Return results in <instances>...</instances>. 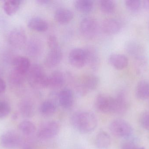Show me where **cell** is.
<instances>
[{
	"instance_id": "1",
	"label": "cell",
	"mask_w": 149,
	"mask_h": 149,
	"mask_svg": "<svg viewBox=\"0 0 149 149\" xmlns=\"http://www.w3.org/2000/svg\"><path fill=\"white\" fill-rule=\"evenodd\" d=\"M73 127L82 134H88L95 130L98 121L93 113L87 111H80L74 113L71 118Z\"/></svg>"
},
{
	"instance_id": "2",
	"label": "cell",
	"mask_w": 149,
	"mask_h": 149,
	"mask_svg": "<svg viewBox=\"0 0 149 149\" xmlns=\"http://www.w3.org/2000/svg\"><path fill=\"white\" fill-rule=\"evenodd\" d=\"M29 83L33 88L42 89L48 87L49 76H47L42 67L37 64L31 66L27 74Z\"/></svg>"
},
{
	"instance_id": "3",
	"label": "cell",
	"mask_w": 149,
	"mask_h": 149,
	"mask_svg": "<svg viewBox=\"0 0 149 149\" xmlns=\"http://www.w3.org/2000/svg\"><path fill=\"white\" fill-rule=\"evenodd\" d=\"M109 128L113 134L119 138H128L132 133L130 124L122 119L114 120L110 123Z\"/></svg>"
},
{
	"instance_id": "4",
	"label": "cell",
	"mask_w": 149,
	"mask_h": 149,
	"mask_svg": "<svg viewBox=\"0 0 149 149\" xmlns=\"http://www.w3.org/2000/svg\"><path fill=\"white\" fill-rule=\"evenodd\" d=\"M99 83V79L97 76L93 74L85 75L77 84V93L81 96L86 95L88 92L95 90Z\"/></svg>"
},
{
	"instance_id": "5",
	"label": "cell",
	"mask_w": 149,
	"mask_h": 149,
	"mask_svg": "<svg viewBox=\"0 0 149 149\" xmlns=\"http://www.w3.org/2000/svg\"><path fill=\"white\" fill-rule=\"evenodd\" d=\"M60 126L54 121L47 122L42 124L38 130L37 135L40 140H46L55 137L59 133Z\"/></svg>"
},
{
	"instance_id": "6",
	"label": "cell",
	"mask_w": 149,
	"mask_h": 149,
	"mask_svg": "<svg viewBox=\"0 0 149 149\" xmlns=\"http://www.w3.org/2000/svg\"><path fill=\"white\" fill-rule=\"evenodd\" d=\"M21 142L22 138L20 135L14 130L5 132L0 138L1 146L4 148H15L20 145Z\"/></svg>"
},
{
	"instance_id": "7",
	"label": "cell",
	"mask_w": 149,
	"mask_h": 149,
	"mask_svg": "<svg viewBox=\"0 0 149 149\" xmlns=\"http://www.w3.org/2000/svg\"><path fill=\"white\" fill-rule=\"evenodd\" d=\"M80 28L81 33L85 37L93 38L97 34L98 24L94 18L88 17L81 20Z\"/></svg>"
},
{
	"instance_id": "8",
	"label": "cell",
	"mask_w": 149,
	"mask_h": 149,
	"mask_svg": "<svg viewBox=\"0 0 149 149\" xmlns=\"http://www.w3.org/2000/svg\"><path fill=\"white\" fill-rule=\"evenodd\" d=\"M95 106L100 112L109 113L113 112L114 98L103 94H99L95 99Z\"/></svg>"
},
{
	"instance_id": "9",
	"label": "cell",
	"mask_w": 149,
	"mask_h": 149,
	"mask_svg": "<svg viewBox=\"0 0 149 149\" xmlns=\"http://www.w3.org/2000/svg\"><path fill=\"white\" fill-rule=\"evenodd\" d=\"M69 61L72 66L81 68L86 64V53L85 49L74 48L69 54Z\"/></svg>"
},
{
	"instance_id": "10",
	"label": "cell",
	"mask_w": 149,
	"mask_h": 149,
	"mask_svg": "<svg viewBox=\"0 0 149 149\" xmlns=\"http://www.w3.org/2000/svg\"><path fill=\"white\" fill-rule=\"evenodd\" d=\"M63 57V53L60 46L50 49L45 59V64L49 68H53L57 65Z\"/></svg>"
},
{
	"instance_id": "11",
	"label": "cell",
	"mask_w": 149,
	"mask_h": 149,
	"mask_svg": "<svg viewBox=\"0 0 149 149\" xmlns=\"http://www.w3.org/2000/svg\"><path fill=\"white\" fill-rule=\"evenodd\" d=\"M85 49L86 53V64L92 70H98L100 63L98 50L93 46H88Z\"/></svg>"
},
{
	"instance_id": "12",
	"label": "cell",
	"mask_w": 149,
	"mask_h": 149,
	"mask_svg": "<svg viewBox=\"0 0 149 149\" xmlns=\"http://www.w3.org/2000/svg\"><path fill=\"white\" fill-rule=\"evenodd\" d=\"M58 103L64 108L68 109L74 103V94L70 88H65L58 94Z\"/></svg>"
},
{
	"instance_id": "13",
	"label": "cell",
	"mask_w": 149,
	"mask_h": 149,
	"mask_svg": "<svg viewBox=\"0 0 149 149\" xmlns=\"http://www.w3.org/2000/svg\"><path fill=\"white\" fill-rule=\"evenodd\" d=\"M13 70L23 75H27L31 65L29 59L24 57H17L13 61Z\"/></svg>"
},
{
	"instance_id": "14",
	"label": "cell",
	"mask_w": 149,
	"mask_h": 149,
	"mask_svg": "<svg viewBox=\"0 0 149 149\" xmlns=\"http://www.w3.org/2000/svg\"><path fill=\"white\" fill-rule=\"evenodd\" d=\"M58 101L54 99H50L43 102L39 108V111L44 116H50L53 115L56 111Z\"/></svg>"
},
{
	"instance_id": "15",
	"label": "cell",
	"mask_w": 149,
	"mask_h": 149,
	"mask_svg": "<svg viewBox=\"0 0 149 149\" xmlns=\"http://www.w3.org/2000/svg\"><path fill=\"white\" fill-rule=\"evenodd\" d=\"M128 102L125 94L120 92L114 98V108L113 113L117 114H123L127 109Z\"/></svg>"
},
{
	"instance_id": "16",
	"label": "cell",
	"mask_w": 149,
	"mask_h": 149,
	"mask_svg": "<svg viewBox=\"0 0 149 149\" xmlns=\"http://www.w3.org/2000/svg\"><path fill=\"white\" fill-rule=\"evenodd\" d=\"M9 39L12 45L15 46H22L26 42V34L22 29H15L10 32Z\"/></svg>"
},
{
	"instance_id": "17",
	"label": "cell",
	"mask_w": 149,
	"mask_h": 149,
	"mask_svg": "<svg viewBox=\"0 0 149 149\" xmlns=\"http://www.w3.org/2000/svg\"><path fill=\"white\" fill-rule=\"evenodd\" d=\"M109 61L110 64L118 70H122L127 66L128 59L123 54L114 53L109 56Z\"/></svg>"
},
{
	"instance_id": "18",
	"label": "cell",
	"mask_w": 149,
	"mask_h": 149,
	"mask_svg": "<svg viewBox=\"0 0 149 149\" xmlns=\"http://www.w3.org/2000/svg\"><path fill=\"white\" fill-rule=\"evenodd\" d=\"M102 29L106 34L113 35L116 34L121 29V24L119 21L114 18H107L102 24Z\"/></svg>"
},
{
	"instance_id": "19",
	"label": "cell",
	"mask_w": 149,
	"mask_h": 149,
	"mask_svg": "<svg viewBox=\"0 0 149 149\" xmlns=\"http://www.w3.org/2000/svg\"><path fill=\"white\" fill-rule=\"evenodd\" d=\"M73 12L69 9L60 8L56 10L54 14L55 20L61 24L69 23L73 19Z\"/></svg>"
},
{
	"instance_id": "20",
	"label": "cell",
	"mask_w": 149,
	"mask_h": 149,
	"mask_svg": "<svg viewBox=\"0 0 149 149\" xmlns=\"http://www.w3.org/2000/svg\"><path fill=\"white\" fill-rule=\"evenodd\" d=\"M64 83V77L60 71H54L49 76L48 87L52 89H58L63 86Z\"/></svg>"
},
{
	"instance_id": "21",
	"label": "cell",
	"mask_w": 149,
	"mask_h": 149,
	"mask_svg": "<svg viewBox=\"0 0 149 149\" xmlns=\"http://www.w3.org/2000/svg\"><path fill=\"white\" fill-rule=\"evenodd\" d=\"M136 95L139 99H147L149 98V81L143 80L138 82L136 88Z\"/></svg>"
},
{
	"instance_id": "22",
	"label": "cell",
	"mask_w": 149,
	"mask_h": 149,
	"mask_svg": "<svg viewBox=\"0 0 149 149\" xmlns=\"http://www.w3.org/2000/svg\"><path fill=\"white\" fill-rule=\"evenodd\" d=\"M19 109L22 116L25 118H31L35 114V106L30 101H22L19 104Z\"/></svg>"
},
{
	"instance_id": "23",
	"label": "cell",
	"mask_w": 149,
	"mask_h": 149,
	"mask_svg": "<svg viewBox=\"0 0 149 149\" xmlns=\"http://www.w3.org/2000/svg\"><path fill=\"white\" fill-rule=\"evenodd\" d=\"M28 26L31 29L42 32L47 30L49 25L46 21L42 18L35 17L30 20L28 23Z\"/></svg>"
},
{
	"instance_id": "24",
	"label": "cell",
	"mask_w": 149,
	"mask_h": 149,
	"mask_svg": "<svg viewBox=\"0 0 149 149\" xmlns=\"http://www.w3.org/2000/svg\"><path fill=\"white\" fill-rule=\"evenodd\" d=\"M111 144L109 135L105 131H101L97 134L95 139V145L98 148H108Z\"/></svg>"
},
{
	"instance_id": "25",
	"label": "cell",
	"mask_w": 149,
	"mask_h": 149,
	"mask_svg": "<svg viewBox=\"0 0 149 149\" xmlns=\"http://www.w3.org/2000/svg\"><path fill=\"white\" fill-rule=\"evenodd\" d=\"M22 2L19 0L5 1L3 6L4 12L8 15H13L18 11Z\"/></svg>"
},
{
	"instance_id": "26",
	"label": "cell",
	"mask_w": 149,
	"mask_h": 149,
	"mask_svg": "<svg viewBox=\"0 0 149 149\" xmlns=\"http://www.w3.org/2000/svg\"><path fill=\"white\" fill-rule=\"evenodd\" d=\"M74 4L79 11L82 13H88L93 9L94 3L91 0H77L74 1Z\"/></svg>"
},
{
	"instance_id": "27",
	"label": "cell",
	"mask_w": 149,
	"mask_h": 149,
	"mask_svg": "<svg viewBox=\"0 0 149 149\" xmlns=\"http://www.w3.org/2000/svg\"><path fill=\"white\" fill-rule=\"evenodd\" d=\"M18 129L21 133L26 136H31L36 131L35 124L29 121H24L19 124Z\"/></svg>"
},
{
	"instance_id": "28",
	"label": "cell",
	"mask_w": 149,
	"mask_h": 149,
	"mask_svg": "<svg viewBox=\"0 0 149 149\" xmlns=\"http://www.w3.org/2000/svg\"><path fill=\"white\" fill-rule=\"evenodd\" d=\"M100 6L102 11L107 14L113 13L116 8L115 3L112 0H102Z\"/></svg>"
},
{
	"instance_id": "29",
	"label": "cell",
	"mask_w": 149,
	"mask_h": 149,
	"mask_svg": "<svg viewBox=\"0 0 149 149\" xmlns=\"http://www.w3.org/2000/svg\"><path fill=\"white\" fill-rule=\"evenodd\" d=\"M126 49L130 54L136 57L138 59H141V55L142 49L138 44L134 42H130L127 45Z\"/></svg>"
},
{
	"instance_id": "30",
	"label": "cell",
	"mask_w": 149,
	"mask_h": 149,
	"mask_svg": "<svg viewBox=\"0 0 149 149\" xmlns=\"http://www.w3.org/2000/svg\"><path fill=\"white\" fill-rule=\"evenodd\" d=\"M27 75H23L13 70L10 75V80L12 84L19 85L23 83Z\"/></svg>"
},
{
	"instance_id": "31",
	"label": "cell",
	"mask_w": 149,
	"mask_h": 149,
	"mask_svg": "<svg viewBox=\"0 0 149 149\" xmlns=\"http://www.w3.org/2000/svg\"><path fill=\"white\" fill-rule=\"evenodd\" d=\"M11 108L9 104L4 101H0V119H4L8 116Z\"/></svg>"
},
{
	"instance_id": "32",
	"label": "cell",
	"mask_w": 149,
	"mask_h": 149,
	"mask_svg": "<svg viewBox=\"0 0 149 149\" xmlns=\"http://www.w3.org/2000/svg\"><path fill=\"white\" fill-rule=\"evenodd\" d=\"M125 4L128 9L132 12L138 11L141 5V1L138 0H127L125 1Z\"/></svg>"
},
{
	"instance_id": "33",
	"label": "cell",
	"mask_w": 149,
	"mask_h": 149,
	"mask_svg": "<svg viewBox=\"0 0 149 149\" xmlns=\"http://www.w3.org/2000/svg\"><path fill=\"white\" fill-rule=\"evenodd\" d=\"M29 49L30 53L32 55L35 56L38 55L41 52L42 49V43L38 40L32 41L30 45V48Z\"/></svg>"
},
{
	"instance_id": "34",
	"label": "cell",
	"mask_w": 149,
	"mask_h": 149,
	"mask_svg": "<svg viewBox=\"0 0 149 149\" xmlns=\"http://www.w3.org/2000/svg\"><path fill=\"white\" fill-rule=\"evenodd\" d=\"M141 123L143 128L149 130V112H146L142 115Z\"/></svg>"
},
{
	"instance_id": "35",
	"label": "cell",
	"mask_w": 149,
	"mask_h": 149,
	"mask_svg": "<svg viewBox=\"0 0 149 149\" xmlns=\"http://www.w3.org/2000/svg\"><path fill=\"white\" fill-rule=\"evenodd\" d=\"M47 42L50 49L56 48L59 46L57 38L53 35H51L48 37Z\"/></svg>"
},
{
	"instance_id": "36",
	"label": "cell",
	"mask_w": 149,
	"mask_h": 149,
	"mask_svg": "<svg viewBox=\"0 0 149 149\" xmlns=\"http://www.w3.org/2000/svg\"><path fill=\"white\" fill-rule=\"evenodd\" d=\"M138 148L135 142L129 140L123 143L121 149H137Z\"/></svg>"
},
{
	"instance_id": "37",
	"label": "cell",
	"mask_w": 149,
	"mask_h": 149,
	"mask_svg": "<svg viewBox=\"0 0 149 149\" xmlns=\"http://www.w3.org/2000/svg\"><path fill=\"white\" fill-rule=\"evenodd\" d=\"M6 88V85L5 81L0 78V94L3 93Z\"/></svg>"
},
{
	"instance_id": "38",
	"label": "cell",
	"mask_w": 149,
	"mask_h": 149,
	"mask_svg": "<svg viewBox=\"0 0 149 149\" xmlns=\"http://www.w3.org/2000/svg\"><path fill=\"white\" fill-rule=\"evenodd\" d=\"M37 1L40 4L43 5V4H46L49 3L50 1H49V0H38Z\"/></svg>"
},
{
	"instance_id": "39",
	"label": "cell",
	"mask_w": 149,
	"mask_h": 149,
	"mask_svg": "<svg viewBox=\"0 0 149 149\" xmlns=\"http://www.w3.org/2000/svg\"><path fill=\"white\" fill-rule=\"evenodd\" d=\"M143 5L145 8L149 10V0H145L143 1Z\"/></svg>"
},
{
	"instance_id": "40",
	"label": "cell",
	"mask_w": 149,
	"mask_h": 149,
	"mask_svg": "<svg viewBox=\"0 0 149 149\" xmlns=\"http://www.w3.org/2000/svg\"><path fill=\"white\" fill-rule=\"evenodd\" d=\"M18 114L17 113H15L14 115H13V117H12V118H13V120H17V119L18 118Z\"/></svg>"
},
{
	"instance_id": "41",
	"label": "cell",
	"mask_w": 149,
	"mask_h": 149,
	"mask_svg": "<svg viewBox=\"0 0 149 149\" xmlns=\"http://www.w3.org/2000/svg\"><path fill=\"white\" fill-rule=\"evenodd\" d=\"M23 149H32L31 148H30V147H25V148H24Z\"/></svg>"
},
{
	"instance_id": "42",
	"label": "cell",
	"mask_w": 149,
	"mask_h": 149,
	"mask_svg": "<svg viewBox=\"0 0 149 149\" xmlns=\"http://www.w3.org/2000/svg\"><path fill=\"white\" fill-rule=\"evenodd\" d=\"M137 149H144V148H138Z\"/></svg>"
}]
</instances>
